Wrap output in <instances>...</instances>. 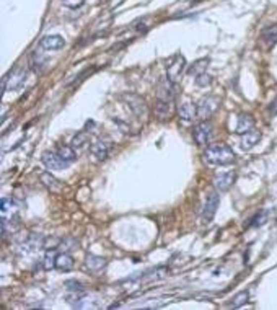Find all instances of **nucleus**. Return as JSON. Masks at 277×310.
Segmentation results:
<instances>
[{"instance_id": "15", "label": "nucleus", "mask_w": 277, "mask_h": 310, "mask_svg": "<svg viewBox=\"0 0 277 310\" xmlns=\"http://www.w3.org/2000/svg\"><path fill=\"white\" fill-rule=\"evenodd\" d=\"M254 127V120L251 115H241L238 118V124H236V132L238 134H246Z\"/></svg>"}, {"instance_id": "29", "label": "nucleus", "mask_w": 277, "mask_h": 310, "mask_svg": "<svg viewBox=\"0 0 277 310\" xmlns=\"http://www.w3.org/2000/svg\"><path fill=\"white\" fill-rule=\"evenodd\" d=\"M210 83H212V78H210V75H207L206 72H202V74H199L196 77V85L197 87H209Z\"/></svg>"}, {"instance_id": "16", "label": "nucleus", "mask_w": 277, "mask_h": 310, "mask_svg": "<svg viewBox=\"0 0 277 310\" xmlns=\"http://www.w3.org/2000/svg\"><path fill=\"white\" fill-rule=\"evenodd\" d=\"M55 268L59 271H70L74 268V258L69 253H60V255L55 256Z\"/></svg>"}, {"instance_id": "12", "label": "nucleus", "mask_w": 277, "mask_h": 310, "mask_svg": "<svg viewBox=\"0 0 277 310\" xmlns=\"http://www.w3.org/2000/svg\"><path fill=\"white\" fill-rule=\"evenodd\" d=\"M109 150H111L109 140L99 139L92 145V154H93V157H96V160H106L109 155Z\"/></svg>"}, {"instance_id": "13", "label": "nucleus", "mask_w": 277, "mask_h": 310, "mask_svg": "<svg viewBox=\"0 0 277 310\" xmlns=\"http://www.w3.org/2000/svg\"><path fill=\"white\" fill-rule=\"evenodd\" d=\"M259 140H261V132L259 131H249L246 134H243L241 136V149L243 150H249V149H253L254 145H256Z\"/></svg>"}, {"instance_id": "30", "label": "nucleus", "mask_w": 277, "mask_h": 310, "mask_svg": "<svg viewBox=\"0 0 277 310\" xmlns=\"http://www.w3.org/2000/svg\"><path fill=\"white\" fill-rule=\"evenodd\" d=\"M13 201L12 198H3L2 199V216H7V212H12L13 211Z\"/></svg>"}, {"instance_id": "17", "label": "nucleus", "mask_w": 277, "mask_h": 310, "mask_svg": "<svg viewBox=\"0 0 277 310\" xmlns=\"http://www.w3.org/2000/svg\"><path fill=\"white\" fill-rule=\"evenodd\" d=\"M261 38L268 46H274V44L277 43V25L264 26L261 31Z\"/></svg>"}, {"instance_id": "2", "label": "nucleus", "mask_w": 277, "mask_h": 310, "mask_svg": "<svg viewBox=\"0 0 277 310\" xmlns=\"http://www.w3.org/2000/svg\"><path fill=\"white\" fill-rule=\"evenodd\" d=\"M186 69V59L181 54H175L173 58H170V61L166 62V78L171 83H176L181 78V75L185 74Z\"/></svg>"}, {"instance_id": "28", "label": "nucleus", "mask_w": 277, "mask_h": 310, "mask_svg": "<svg viewBox=\"0 0 277 310\" xmlns=\"http://www.w3.org/2000/svg\"><path fill=\"white\" fill-rule=\"evenodd\" d=\"M88 142V134L87 132H79L77 136L72 139V147H77V149H80L83 147Z\"/></svg>"}, {"instance_id": "3", "label": "nucleus", "mask_w": 277, "mask_h": 310, "mask_svg": "<svg viewBox=\"0 0 277 310\" xmlns=\"http://www.w3.org/2000/svg\"><path fill=\"white\" fill-rule=\"evenodd\" d=\"M25 80H26V70L25 69H15L12 72H8V74L2 78V93L18 90L25 83Z\"/></svg>"}, {"instance_id": "1", "label": "nucleus", "mask_w": 277, "mask_h": 310, "mask_svg": "<svg viewBox=\"0 0 277 310\" xmlns=\"http://www.w3.org/2000/svg\"><path fill=\"white\" fill-rule=\"evenodd\" d=\"M206 159L212 165H230L235 160V152L227 144H210L206 150Z\"/></svg>"}, {"instance_id": "14", "label": "nucleus", "mask_w": 277, "mask_h": 310, "mask_svg": "<svg viewBox=\"0 0 277 310\" xmlns=\"http://www.w3.org/2000/svg\"><path fill=\"white\" fill-rule=\"evenodd\" d=\"M173 88H171V82L168 78H165V80L160 82L158 85V92H157V97L158 100H163V101H171L173 100Z\"/></svg>"}, {"instance_id": "8", "label": "nucleus", "mask_w": 277, "mask_h": 310, "mask_svg": "<svg viewBox=\"0 0 277 310\" xmlns=\"http://www.w3.org/2000/svg\"><path fill=\"white\" fill-rule=\"evenodd\" d=\"M43 163L46 165L49 172H60L69 165L67 162H64L60 159L59 154H54V152H49V150L43 154Z\"/></svg>"}, {"instance_id": "31", "label": "nucleus", "mask_w": 277, "mask_h": 310, "mask_svg": "<svg viewBox=\"0 0 277 310\" xmlns=\"http://www.w3.org/2000/svg\"><path fill=\"white\" fill-rule=\"evenodd\" d=\"M43 266H44V269H52V268H55V256H52V253H47V255L44 256Z\"/></svg>"}, {"instance_id": "7", "label": "nucleus", "mask_w": 277, "mask_h": 310, "mask_svg": "<svg viewBox=\"0 0 277 310\" xmlns=\"http://www.w3.org/2000/svg\"><path fill=\"white\" fill-rule=\"evenodd\" d=\"M235 178H236L235 172H222V173H217L214 177V186H215V189L220 191V193H225V191H229L231 188V185L235 183Z\"/></svg>"}, {"instance_id": "21", "label": "nucleus", "mask_w": 277, "mask_h": 310, "mask_svg": "<svg viewBox=\"0 0 277 310\" xmlns=\"http://www.w3.org/2000/svg\"><path fill=\"white\" fill-rule=\"evenodd\" d=\"M57 154H59L60 159H62L64 162H67V163H72L77 159L75 150H74V147H70V145H60V147L57 149Z\"/></svg>"}, {"instance_id": "18", "label": "nucleus", "mask_w": 277, "mask_h": 310, "mask_svg": "<svg viewBox=\"0 0 277 310\" xmlns=\"http://www.w3.org/2000/svg\"><path fill=\"white\" fill-rule=\"evenodd\" d=\"M106 266V260L103 256H96V255H88L87 256V268L93 273H98Z\"/></svg>"}, {"instance_id": "23", "label": "nucleus", "mask_w": 277, "mask_h": 310, "mask_svg": "<svg viewBox=\"0 0 277 310\" xmlns=\"http://www.w3.org/2000/svg\"><path fill=\"white\" fill-rule=\"evenodd\" d=\"M46 61H47V58L44 54H41V53H35L31 56V69L33 70H36V72H41L43 70V67H44V64H46Z\"/></svg>"}, {"instance_id": "25", "label": "nucleus", "mask_w": 277, "mask_h": 310, "mask_svg": "<svg viewBox=\"0 0 277 310\" xmlns=\"http://www.w3.org/2000/svg\"><path fill=\"white\" fill-rule=\"evenodd\" d=\"M269 211H261L259 214H256V217L251 219V227H259V225H264L266 222H268V219H269Z\"/></svg>"}, {"instance_id": "11", "label": "nucleus", "mask_w": 277, "mask_h": 310, "mask_svg": "<svg viewBox=\"0 0 277 310\" xmlns=\"http://www.w3.org/2000/svg\"><path fill=\"white\" fill-rule=\"evenodd\" d=\"M41 48L47 51H57L65 46V39L59 35H47L41 39Z\"/></svg>"}, {"instance_id": "6", "label": "nucleus", "mask_w": 277, "mask_h": 310, "mask_svg": "<svg viewBox=\"0 0 277 310\" xmlns=\"http://www.w3.org/2000/svg\"><path fill=\"white\" fill-rule=\"evenodd\" d=\"M219 202H220V196L217 193H210L206 198V204H204V209H202V222L204 224H209L214 219L215 212H217Z\"/></svg>"}, {"instance_id": "26", "label": "nucleus", "mask_w": 277, "mask_h": 310, "mask_svg": "<svg viewBox=\"0 0 277 310\" xmlns=\"http://www.w3.org/2000/svg\"><path fill=\"white\" fill-rule=\"evenodd\" d=\"M209 64V59H201V61H197V62H194L192 67L189 70H187V74H191V75H199V74H202V70H204V67H206Z\"/></svg>"}, {"instance_id": "9", "label": "nucleus", "mask_w": 277, "mask_h": 310, "mask_svg": "<svg viewBox=\"0 0 277 310\" xmlns=\"http://www.w3.org/2000/svg\"><path fill=\"white\" fill-rule=\"evenodd\" d=\"M123 98L127 101L129 108L134 111L137 116H145L147 105H145V100H143L142 97H138V95H136V93H124Z\"/></svg>"}, {"instance_id": "22", "label": "nucleus", "mask_w": 277, "mask_h": 310, "mask_svg": "<svg viewBox=\"0 0 277 310\" xmlns=\"http://www.w3.org/2000/svg\"><path fill=\"white\" fill-rule=\"evenodd\" d=\"M40 178H41V182L44 183V186H46V188H49L51 191H59V189H60V183L52 177L51 172H44V173H41V177H40Z\"/></svg>"}, {"instance_id": "27", "label": "nucleus", "mask_w": 277, "mask_h": 310, "mask_svg": "<svg viewBox=\"0 0 277 310\" xmlns=\"http://www.w3.org/2000/svg\"><path fill=\"white\" fill-rule=\"evenodd\" d=\"M65 289H67V292H85L83 284L79 283V281H75V279L65 281Z\"/></svg>"}, {"instance_id": "24", "label": "nucleus", "mask_w": 277, "mask_h": 310, "mask_svg": "<svg viewBox=\"0 0 277 310\" xmlns=\"http://www.w3.org/2000/svg\"><path fill=\"white\" fill-rule=\"evenodd\" d=\"M248 299H249V294H248V291H241V292H238V294L231 299V302L229 304V307H233V309H238V307H241V306H245V304L248 302Z\"/></svg>"}, {"instance_id": "5", "label": "nucleus", "mask_w": 277, "mask_h": 310, "mask_svg": "<svg viewBox=\"0 0 277 310\" xmlns=\"http://www.w3.org/2000/svg\"><path fill=\"white\" fill-rule=\"evenodd\" d=\"M192 136H194V140L199 144V145H206L210 142V139H212L214 136V127H212V124L207 123V121H204L201 124H197L196 127H194V131H192Z\"/></svg>"}, {"instance_id": "34", "label": "nucleus", "mask_w": 277, "mask_h": 310, "mask_svg": "<svg viewBox=\"0 0 277 310\" xmlns=\"http://www.w3.org/2000/svg\"><path fill=\"white\" fill-rule=\"evenodd\" d=\"M269 113H271V115H273V116L277 115V100L271 103V106H269Z\"/></svg>"}, {"instance_id": "33", "label": "nucleus", "mask_w": 277, "mask_h": 310, "mask_svg": "<svg viewBox=\"0 0 277 310\" xmlns=\"http://www.w3.org/2000/svg\"><path fill=\"white\" fill-rule=\"evenodd\" d=\"M62 3L69 8H80L85 3V0H62Z\"/></svg>"}, {"instance_id": "20", "label": "nucleus", "mask_w": 277, "mask_h": 310, "mask_svg": "<svg viewBox=\"0 0 277 310\" xmlns=\"http://www.w3.org/2000/svg\"><path fill=\"white\" fill-rule=\"evenodd\" d=\"M44 240H46V239H44V237L40 235V234H30L23 247H26L28 250H36V248L44 247Z\"/></svg>"}, {"instance_id": "19", "label": "nucleus", "mask_w": 277, "mask_h": 310, "mask_svg": "<svg viewBox=\"0 0 277 310\" xmlns=\"http://www.w3.org/2000/svg\"><path fill=\"white\" fill-rule=\"evenodd\" d=\"M171 101H163V100H158V103L155 105V115H157L160 120H166V118L171 116Z\"/></svg>"}, {"instance_id": "32", "label": "nucleus", "mask_w": 277, "mask_h": 310, "mask_svg": "<svg viewBox=\"0 0 277 310\" xmlns=\"http://www.w3.org/2000/svg\"><path fill=\"white\" fill-rule=\"evenodd\" d=\"M60 242L62 240H59V239H46L44 240V247L43 248H46V250H55L59 245H60Z\"/></svg>"}, {"instance_id": "10", "label": "nucleus", "mask_w": 277, "mask_h": 310, "mask_svg": "<svg viewBox=\"0 0 277 310\" xmlns=\"http://www.w3.org/2000/svg\"><path fill=\"white\" fill-rule=\"evenodd\" d=\"M178 115L183 121H192L197 116V105H194L189 100L181 101L178 106Z\"/></svg>"}, {"instance_id": "4", "label": "nucleus", "mask_w": 277, "mask_h": 310, "mask_svg": "<svg viewBox=\"0 0 277 310\" xmlns=\"http://www.w3.org/2000/svg\"><path fill=\"white\" fill-rule=\"evenodd\" d=\"M217 108H219V100L217 98L215 97H204L197 103V116L201 118L202 121H207Z\"/></svg>"}]
</instances>
